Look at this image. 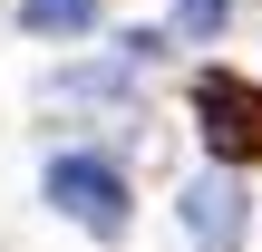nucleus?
I'll return each instance as SVG.
<instances>
[{
  "mask_svg": "<svg viewBox=\"0 0 262 252\" xmlns=\"http://www.w3.org/2000/svg\"><path fill=\"white\" fill-rule=\"evenodd\" d=\"M185 223H194L204 252H243V194H233L224 175H204V185L185 194Z\"/></svg>",
  "mask_w": 262,
  "mask_h": 252,
  "instance_id": "nucleus-3",
  "label": "nucleus"
},
{
  "mask_svg": "<svg viewBox=\"0 0 262 252\" xmlns=\"http://www.w3.org/2000/svg\"><path fill=\"white\" fill-rule=\"evenodd\" d=\"M224 10H233V0H175V29H185V39H214Z\"/></svg>",
  "mask_w": 262,
  "mask_h": 252,
  "instance_id": "nucleus-5",
  "label": "nucleus"
},
{
  "mask_svg": "<svg viewBox=\"0 0 262 252\" xmlns=\"http://www.w3.org/2000/svg\"><path fill=\"white\" fill-rule=\"evenodd\" d=\"M49 204H58L78 233H97V243H117L126 214H136V204H126V175H117L107 155H58V165H49Z\"/></svg>",
  "mask_w": 262,
  "mask_h": 252,
  "instance_id": "nucleus-2",
  "label": "nucleus"
},
{
  "mask_svg": "<svg viewBox=\"0 0 262 252\" xmlns=\"http://www.w3.org/2000/svg\"><path fill=\"white\" fill-rule=\"evenodd\" d=\"M194 126L214 146V165H262V87L233 68H204L194 78Z\"/></svg>",
  "mask_w": 262,
  "mask_h": 252,
  "instance_id": "nucleus-1",
  "label": "nucleus"
},
{
  "mask_svg": "<svg viewBox=\"0 0 262 252\" xmlns=\"http://www.w3.org/2000/svg\"><path fill=\"white\" fill-rule=\"evenodd\" d=\"M19 29L29 39H78V29H97V0H19Z\"/></svg>",
  "mask_w": 262,
  "mask_h": 252,
  "instance_id": "nucleus-4",
  "label": "nucleus"
}]
</instances>
